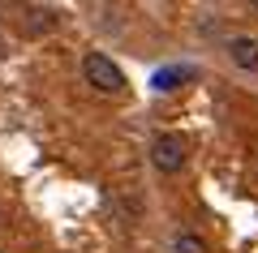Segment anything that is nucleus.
I'll return each instance as SVG.
<instances>
[{
    "label": "nucleus",
    "instance_id": "1",
    "mask_svg": "<svg viewBox=\"0 0 258 253\" xmlns=\"http://www.w3.org/2000/svg\"><path fill=\"white\" fill-rule=\"evenodd\" d=\"M82 77L91 81L95 91H103V95H116L120 86H125V73H120V64L112 60V56H103V52H86V60H82Z\"/></svg>",
    "mask_w": 258,
    "mask_h": 253
},
{
    "label": "nucleus",
    "instance_id": "2",
    "mask_svg": "<svg viewBox=\"0 0 258 253\" xmlns=\"http://www.w3.org/2000/svg\"><path fill=\"white\" fill-rule=\"evenodd\" d=\"M185 142L181 137H172V133H159L155 142H151V163H155V172H164V176H172V172H181L185 167Z\"/></svg>",
    "mask_w": 258,
    "mask_h": 253
},
{
    "label": "nucleus",
    "instance_id": "3",
    "mask_svg": "<svg viewBox=\"0 0 258 253\" xmlns=\"http://www.w3.org/2000/svg\"><path fill=\"white\" fill-rule=\"evenodd\" d=\"M194 77H198V69H194V64H164V69L151 73V86L164 95V91H181L185 81H194Z\"/></svg>",
    "mask_w": 258,
    "mask_h": 253
},
{
    "label": "nucleus",
    "instance_id": "4",
    "mask_svg": "<svg viewBox=\"0 0 258 253\" xmlns=\"http://www.w3.org/2000/svg\"><path fill=\"white\" fill-rule=\"evenodd\" d=\"M228 60L237 64V69H258V39L254 35H232L228 39Z\"/></svg>",
    "mask_w": 258,
    "mask_h": 253
},
{
    "label": "nucleus",
    "instance_id": "5",
    "mask_svg": "<svg viewBox=\"0 0 258 253\" xmlns=\"http://www.w3.org/2000/svg\"><path fill=\"white\" fill-rule=\"evenodd\" d=\"M52 26H56V13H52V9H35L26 22H22V30H26V35H47Z\"/></svg>",
    "mask_w": 258,
    "mask_h": 253
},
{
    "label": "nucleus",
    "instance_id": "6",
    "mask_svg": "<svg viewBox=\"0 0 258 253\" xmlns=\"http://www.w3.org/2000/svg\"><path fill=\"white\" fill-rule=\"evenodd\" d=\"M172 253H207V244H203V236H194V232H181L172 240Z\"/></svg>",
    "mask_w": 258,
    "mask_h": 253
},
{
    "label": "nucleus",
    "instance_id": "7",
    "mask_svg": "<svg viewBox=\"0 0 258 253\" xmlns=\"http://www.w3.org/2000/svg\"><path fill=\"white\" fill-rule=\"evenodd\" d=\"M249 9H254V13H258V0H249Z\"/></svg>",
    "mask_w": 258,
    "mask_h": 253
}]
</instances>
